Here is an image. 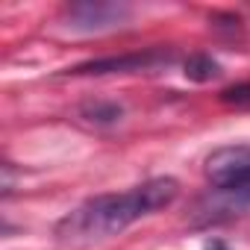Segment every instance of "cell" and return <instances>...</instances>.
<instances>
[{
	"instance_id": "1",
	"label": "cell",
	"mask_w": 250,
	"mask_h": 250,
	"mask_svg": "<svg viewBox=\"0 0 250 250\" xmlns=\"http://www.w3.org/2000/svg\"><path fill=\"white\" fill-rule=\"evenodd\" d=\"M177 194L180 183L174 177H153L145 180L142 186H133L130 191L94 194L56 224V238L71 247H88L94 241H106L124 232L139 218L171 206Z\"/></svg>"
},
{
	"instance_id": "2",
	"label": "cell",
	"mask_w": 250,
	"mask_h": 250,
	"mask_svg": "<svg viewBox=\"0 0 250 250\" xmlns=\"http://www.w3.org/2000/svg\"><path fill=\"white\" fill-rule=\"evenodd\" d=\"M206 180L215 191L250 188V145H227L206 156Z\"/></svg>"
},
{
	"instance_id": "3",
	"label": "cell",
	"mask_w": 250,
	"mask_h": 250,
	"mask_svg": "<svg viewBox=\"0 0 250 250\" xmlns=\"http://www.w3.org/2000/svg\"><path fill=\"white\" fill-rule=\"evenodd\" d=\"M177 59L174 50L165 47H150V50H136L124 56H103V59H88L83 65L68 68L74 77H88V74H130V71H153L162 65H171Z\"/></svg>"
},
{
	"instance_id": "4",
	"label": "cell",
	"mask_w": 250,
	"mask_h": 250,
	"mask_svg": "<svg viewBox=\"0 0 250 250\" xmlns=\"http://www.w3.org/2000/svg\"><path fill=\"white\" fill-rule=\"evenodd\" d=\"M130 18V6L124 3H71L65 9V27L77 33H103L115 30Z\"/></svg>"
},
{
	"instance_id": "5",
	"label": "cell",
	"mask_w": 250,
	"mask_h": 250,
	"mask_svg": "<svg viewBox=\"0 0 250 250\" xmlns=\"http://www.w3.org/2000/svg\"><path fill=\"white\" fill-rule=\"evenodd\" d=\"M80 115L88 124H97V127H109V124H118L124 118V109L112 100H85L80 106Z\"/></svg>"
},
{
	"instance_id": "6",
	"label": "cell",
	"mask_w": 250,
	"mask_h": 250,
	"mask_svg": "<svg viewBox=\"0 0 250 250\" xmlns=\"http://www.w3.org/2000/svg\"><path fill=\"white\" fill-rule=\"evenodd\" d=\"M183 74L194 83H209V80H218L224 71H221V62L212 59L209 53H191L183 62Z\"/></svg>"
},
{
	"instance_id": "7",
	"label": "cell",
	"mask_w": 250,
	"mask_h": 250,
	"mask_svg": "<svg viewBox=\"0 0 250 250\" xmlns=\"http://www.w3.org/2000/svg\"><path fill=\"white\" fill-rule=\"evenodd\" d=\"M218 97H221V103H229V106H250V83L229 85V88H224Z\"/></svg>"
},
{
	"instance_id": "8",
	"label": "cell",
	"mask_w": 250,
	"mask_h": 250,
	"mask_svg": "<svg viewBox=\"0 0 250 250\" xmlns=\"http://www.w3.org/2000/svg\"><path fill=\"white\" fill-rule=\"evenodd\" d=\"M206 250H227V244H224L221 238H212V241L206 244Z\"/></svg>"
}]
</instances>
